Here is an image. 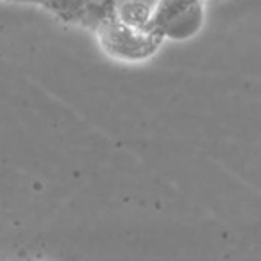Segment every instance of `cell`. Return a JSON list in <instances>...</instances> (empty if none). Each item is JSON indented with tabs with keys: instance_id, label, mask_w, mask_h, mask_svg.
<instances>
[{
	"instance_id": "6da1fadb",
	"label": "cell",
	"mask_w": 261,
	"mask_h": 261,
	"mask_svg": "<svg viewBox=\"0 0 261 261\" xmlns=\"http://www.w3.org/2000/svg\"><path fill=\"white\" fill-rule=\"evenodd\" d=\"M93 33L97 34L98 45L109 58L129 63L152 58L165 41V38L160 34L129 25L116 16L100 23Z\"/></svg>"
},
{
	"instance_id": "7a4b0ae2",
	"label": "cell",
	"mask_w": 261,
	"mask_h": 261,
	"mask_svg": "<svg viewBox=\"0 0 261 261\" xmlns=\"http://www.w3.org/2000/svg\"><path fill=\"white\" fill-rule=\"evenodd\" d=\"M41 6L58 16L61 22L72 23V25H84L90 0H43Z\"/></svg>"
},
{
	"instance_id": "3957f363",
	"label": "cell",
	"mask_w": 261,
	"mask_h": 261,
	"mask_svg": "<svg viewBox=\"0 0 261 261\" xmlns=\"http://www.w3.org/2000/svg\"><path fill=\"white\" fill-rule=\"evenodd\" d=\"M156 6L149 4L145 0H122L116 8V18L129 25L140 27V29H149L150 18Z\"/></svg>"
},
{
	"instance_id": "277c9868",
	"label": "cell",
	"mask_w": 261,
	"mask_h": 261,
	"mask_svg": "<svg viewBox=\"0 0 261 261\" xmlns=\"http://www.w3.org/2000/svg\"><path fill=\"white\" fill-rule=\"evenodd\" d=\"M120 2L122 0H90L83 27L95 31L100 23H104L106 20L113 18L116 15V8H118Z\"/></svg>"
},
{
	"instance_id": "5b68a950",
	"label": "cell",
	"mask_w": 261,
	"mask_h": 261,
	"mask_svg": "<svg viewBox=\"0 0 261 261\" xmlns=\"http://www.w3.org/2000/svg\"><path fill=\"white\" fill-rule=\"evenodd\" d=\"M6 2H20V4H43V0H6Z\"/></svg>"
},
{
	"instance_id": "8992f818",
	"label": "cell",
	"mask_w": 261,
	"mask_h": 261,
	"mask_svg": "<svg viewBox=\"0 0 261 261\" xmlns=\"http://www.w3.org/2000/svg\"><path fill=\"white\" fill-rule=\"evenodd\" d=\"M145 2H149V4H152V6H156L160 0H145Z\"/></svg>"
}]
</instances>
